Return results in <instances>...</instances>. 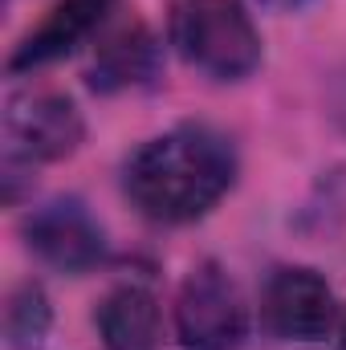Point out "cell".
Returning a JSON list of instances; mask_svg holds the SVG:
<instances>
[{
    "label": "cell",
    "mask_w": 346,
    "mask_h": 350,
    "mask_svg": "<svg viewBox=\"0 0 346 350\" xmlns=\"http://www.w3.org/2000/svg\"><path fill=\"white\" fill-rule=\"evenodd\" d=\"M118 0H57L49 8V16L16 45V53L8 57V74H25L37 66H49L66 53H74L90 33H98V25L110 16Z\"/></svg>",
    "instance_id": "obj_7"
},
{
    "label": "cell",
    "mask_w": 346,
    "mask_h": 350,
    "mask_svg": "<svg viewBox=\"0 0 346 350\" xmlns=\"http://www.w3.org/2000/svg\"><path fill=\"white\" fill-rule=\"evenodd\" d=\"M172 45L208 78L241 82L261 66V33L241 0H179Z\"/></svg>",
    "instance_id": "obj_2"
},
{
    "label": "cell",
    "mask_w": 346,
    "mask_h": 350,
    "mask_svg": "<svg viewBox=\"0 0 346 350\" xmlns=\"http://www.w3.org/2000/svg\"><path fill=\"white\" fill-rule=\"evenodd\" d=\"M334 293L326 285L322 273L289 265L277 269L261 293V318L269 326V334H277L281 342H318L330 334L334 326Z\"/></svg>",
    "instance_id": "obj_5"
},
{
    "label": "cell",
    "mask_w": 346,
    "mask_h": 350,
    "mask_svg": "<svg viewBox=\"0 0 346 350\" xmlns=\"http://www.w3.org/2000/svg\"><path fill=\"white\" fill-rule=\"evenodd\" d=\"M179 350H241L249 338V310L237 281L216 261H200L175 297Z\"/></svg>",
    "instance_id": "obj_3"
},
{
    "label": "cell",
    "mask_w": 346,
    "mask_h": 350,
    "mask_svg": "<svg viewBox=\"0 0 346 350\" xmlns=\"http://www.w3.org/2000/svg\"><path fill=\"white\" fill-rule=\"evenodd\" d=\"M86 139V122L66 94L29 90L4 106V143L8 163H57L70 159Z\"/></svg>",
    "instance_id": "obj_4"
},
{
    "label": "cell",
    "mask_w": 346,
    "mask_h": 350,
    "mask_svg": "<svg viewBox=\"0 0 346 350\" xmlns=\"http://www.w3.org/2000/svg\"><path fill=\"white\" fill-rule=\"evenodd\" d=\"M25 245L57 273H90L106 257V232L78 200H53L25 216Z\"/></svg>",
    "instance_id": "obj_6"
},
{
    "label": "cell",
    "mask_w": 346,
    "mask_h": 350,
    "mask_svg": "<svg viewBox=\"0 0 346 350\" xmlns=\"http://www.w3.org/2000/svg\"><path fill=\"white\" fill-rule=\"evenodd\" d=\"M237 183L232 143L200 122H183L168 135L143 143L127 167V200L155 224H191L208 216Z\"/></svg>",
    "instance_id": "obj_1"
},
{
    "label": "cell",
    "mask_w": 346,
    "mask_h": 350,
    "mask_svg": "<svg viewBox=\"0 0 346 350\" xmlns=\"http://www.w3.org/2000/svg\"><path fill=\"white\" fill-rule=\"evenodd\" d=\"M338 350H346V326H343V338H338Z\"/></svg>",
    "instance_id": "obj_12"
},
{
    "label": "cell",
    "mask_w": 346,
    "mask_h": 350,
    "mask_svg": "<svg viewBox=\"0 0 346 350\" xmlns=\"http://www.w3.org/2000/svg\"><path fill=\"white\" fill-rule=\"evenodd\" d=\"M94 322L106 350H159V301L143 285H118L106 293Z\"/></svg>",
    "instance_id": "obj_9"
},
{
    "label": "cell",
    "mask_w": 346,
    "mask_h": 350,
    "mask_svg": "<svg viewBox=\"0 0 346 350\" xmlns=\"http://www.w3.org/2000/svg\"><path fill=\"white\" fill-rule=\"evenodd\" d=\"M155 70H159V45L147 25L131 21L98 45V57L90 66V90L118 94L127 86H143Z\"/></svg>",
    "instance_id": "obj_8"
},
{
    "label": "cell",
    "mask_w": 346,
    "mask_h": 350,
    "mask_svg": "<svg viewBox=\"0 0 346 350\" xmlns=\"http://www.w3.org/2000/svg\"><path fill=\"white\" fill-rule=\"evenodd\" d=\"M261 4H269V8H293V4H302V0H261Z\"/></svg>",
    "instance_id": "obj_11"
},
{
    "label": "cell",
    "mask_w": 346,
    "mask_h": 350,
    "mask_svg": "<svg viewBox=\"0 0 346 350\" xmlns=\"http://www.w3.org/2000/svg\"><path fill=\"white\" fill-rule=\"evenodd\" d=\"M53 326V306L37 281H21L4 301V347L37 350Z\"/></svg>",
    "instance_id": "obj_10"
}]
</instances>
